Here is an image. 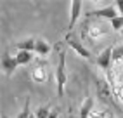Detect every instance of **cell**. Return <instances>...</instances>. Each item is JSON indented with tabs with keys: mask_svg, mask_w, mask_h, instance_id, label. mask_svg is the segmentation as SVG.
<instances>
[{
	"mask_svg": "<svg viewBox=\"0 0 123 118\" xmlns=\"http://www.w3.org/2000/svg\"><path fill=\"white\" fill-rule=\"evenodd\" d=\"M83 24H85V28L88 31V40L90 42H99L101 38H104L106 35H108V31H109V28L106 26L102 21H99V19H97V21L87 19Z\"/></svg>",
	"mask_w": 123,
	"mask_h": 118,
	"instance_id": "6da1fadb",
	"label": "cell"
},
{
	"mask_svg": "<svg viewBox=\"0 0 123 118\" xmlns=\"http://www.w3.org/2000/svg\"><path fill=\"white\" fill-rule=\"evenodd\" d=\"M66 82H68V75H66V54L59 56V63L55 68V85H57V96H64V89H66Z\"/></svg>",
	"mask_w": 123,
	"mask_h": 118,
	"instance_id": "7a4b0ae2",
	"label": "cell"
},
{
	"mask_svg": "<svg viewBox=\"0 0 123 118\" xmlns=\"http://www.w3.org/2000/svg\"><path fill=\"white\" fill-rule=\"evenodd\" d=\"M64 42L75 50V52L78 54V56H81V57H85V59H92V54H90V50L85 47V44L81 42L73 31H69V33H66V37H64Z\"/></svg>",
	"mask_w": 123,
	"mask_h": 118,
	"instance_id": "3957f363",
	"label": "cell"
},
{
	"mask_svg": "<svg viewBox=\"0 0 123 118\" xmlns=\"http://www.w3.org/2000/svg\"><path fill=\"white\" fill-rule=\"evenodd\" d=\"M118 11H116V7H114V4L113 5H106V7H102V9H95V11H90L88 14H87V19H90V18H97V19H106V21H113L114 18H118Z\"/></svg>",
	"mask_w": 123,
	"mask_h": 118,
	"instance_id": "277c9868",
	"label": "cell"
},
{
	"mask_svg": "<svg viewBox=\"0 0 123 118\" xmlns=\"http://www.w3.org/2000/svg\"><path fill=\"white\" fill-rule=\"evenodd\" d=\"M113 49H114V45L106 47V49L101 50V52L97 54V57H95L97 66H99L101 70H104V73L113 68Z\"/></svg>",
	"mask_w": 123,
	"mask_h": 118,
	"instance_id": "5b68a950",
	"label": "cell"
},
{
	"mask_svg": "<svg viewBox=\"0 0 123 118\" xmlns=\"http://www.w3.org/2000/svg\"><path fill=\"white\" fill-rule=\"evenodd\" d=\"M97 97H99V101L104 103V104H111L113 103V89L109 87V83L106 80L97 82Z\"/></svg>",
	"mask_w": 123,
	"mask_h": 118,
	"instance_id": "8992f818",
	"label": "cell"
},
{
	"mask_svg": "<svg viewBox=\"0 0 123 118\" xmlns=\"http://www.w3.org/2000/svg\"><path fill=\"white\" fill-rule=\"evenodd\" d=\"M0 66H2V70H4V73H5V77H12V73L18 70V61H16V56L12 57L9 52H4V56H2V59H0Z\"/></svg>",
	"mask_w": 123,
	"mask_h": 118,
	"instance_id": "52a82bcc",
	"label": "cell"
},
{
	"mask_svg": "<svg viewBox=\"0 0 123 118\" xmlns=\"http://www.w3.org/2000/svg\"><path fill=\"white\" fill-rule=\"evenodd\" d=\"M81 9H83V4L80 0H73L69 4V31L71 28H75V24L78 23L80 16H81Z\"/></svg>",
	"mask_w": 123,
	"mask_h": 118,
	"instance_id": "ba28073f",
	"label": "cell"
},
{
	"mask_svg": "<svg viewBox=\"0 0 123 118\" xmlns=\"http://www.w3.org/2000/svg\"><path fill=\"white\" fill-rule=\"evenodd\" d=\"M31 80L37 82V83H43L47 82V70H45V66H35L33 70H31Z\"/></svg>",
	"mask_w": 123,
	"mask_h": 118,
	"instance_id": "9c48e42d",
	"label": "cell"
},
{
	"mask_svg": "<svg viewBox=\"0 0 123 118\" xmlns=\"http://www.w3.org/2000/svg\"><path fill=\"white\" fill-rule=\"evenodd\" d=\"M18 50H24V52H35V47H37V38H24L21 42L16 44Z\"/></svg>",
	"mask_w": 123,
	"mask_h": 118,
	"instance_id": "30bf717a",
	"label": "cell"
},
{
	"mask_svg": "<svg viewBox=\"0 0 123 118\" xmlns=\"http://www.w3.org/2000/svg\"><path fill=\"white\" fill-rule=\"evenodd\" d=\"M92 111H94V99L87 97L83 101V104H81V108H80V116L78 118H90Z\"/></svg>",
	"mask_w": 123,
	"mask_h": 118,
	"instance_id": "8fae6325",
	"label": "cell"
},
{
	"mask_svg": "<svg viewBox=\"0 0 123 118\" xmlns=\"http://www.w3.org/2000/svg\"><path fill=\"white\" fill-rule=\"evenodd\" d=\"M50 50H52V47L49 45V42H47V40H43V38H37V47H35V52H37L38 56L45 57V56L50 54Z\"/></svg>",
	"mask_w": 123,
	"mask_h": 118,
	"instance_id": "7c38bea8",
	"label": "cell"
},
{
	"mask_svg": "<svg viewBox=\"0 0 123 118\" xmlns=\"http://www.w3.org/2000/svg\"><path fill=\"white\" fill-rule=\"evenodd\" d=\"M16 61H18L19 66H28L31 61H33V52H24V50H18V54H16Z\"/></svg>",
	"mask_w": 123,
	"mask_h": 118,
	"instance_id": "4fadbf2b",
	"label": "cell"
},
{
	"mask_svg": "<svg viewBox=\"0 0 123 118\" xmlns=\"http://www.w3.org/2000/svg\"><path fill=\"white\" fill-rule=\"evenodd\" d=\"M118 64L123 66V44L114 45L113 49V66H118Z\"/></svg>",
	"mask_w": 123,
	"mask_h": 118,
	"instance_id": "5bb4252c",
	"label": "cell"
},
{
	"mask_svg": "<svg viewBox=\"0 0 123 118\" xmlns=\"http://www.w3.org/2000/svg\"><path fill=\"white\" fill-rule=\"evenodd\" d=\"M52 113V109H50V104H45V106H40L37 111H35V116L37 118H49Z\"/></svg>",
	"mask_w": 123,
	"mask_h": 118,
	"instance_id": "9a60e30c",
	"label": "cell"
},
{
	"mask_svg": "<svg viewBox=\"0 0 123 118\" xmlns=\"http://www.w3.org/2000/svg\"><path fill=\"white\" fill-rule=\"evenodd\" d=\"M109 24H111V30H113V31L121 33V31H123V16H118V18H114L113 21H109Z\"/></svg>",
	"mask_w": 123,
	"mask_h": 118,
	"instance_id": "2e32d148",
	"label": "cell"
},
{
	"mask_svg": "<svg viewBox=\"0 0 123 118\" xmlns=\"http://www.w3.org/2000/svg\"><path fill=\"white\" fill-rule=\"evenodd\" d=\"M30 116H31V109H30V97H28L23 109H21V113L18 115V118H30Z\"/></svg>",
	"mask_w": 123,
	"mask_h": 118,
	"instance_id": "e0dca14e",
	"label": "cell"
},
{
	"mask_svg": "<svg viewBox=\"0 0 123 118\" xmlns=\"http://www.w3.org/2000/svg\"><path fill=\"white\" fill-rule=\"evenodd\" d=\"M106 116H108L106 111H92V115H90V118H106Z\"/></svg>",
	"mask_w": 123,
	"mask_h": 118,
	"instance_id": "ac0fdd59",
	"label": "cell"
},
{
	"mask_svg": "<svg viewBox=\"0 0 123 118\" xmlns=\"http://www.w3.org/2000/svg\"><path fill=\"white\" fill-rule=\"evenodd\" d=\"M114 7H116V11L120 16H123V0H118V2H114Z\"/></svg>",
	"mask_w": 123,
	"mask_h": 118,
	"instance_id": "d6986e66",
	"label": "cell"
},
{
	"mask_svg": "<svg viewBox=\"0 0 123 118\" xmlns=\"http://www.w3.org/2000/svg\"><path fill=\"white\" fill-rule=\"evenodd\" d=\"M116 97L123 103V85H121V87H118V90H116Z\"/></svg>",
	"mask_w": 123,
	"mask_h": 118,
	"instance_id": "ffe728a7",
	"label": "cell"
},
{
	"mask_svg": "<svg viewBox=\"0 0 123 118\" xmlns=\"http://www.w3.org/2000/svg\"><path fill=\"white\" fill-rule=\"evenodd\" d=\"M49 118H59V109H52V113Z\"/></svg>",
	"mask_w": 123,
	"mask_h": 118,
	"instance_id": "44dd1931",
	"label": "cell"
},
{
	"mask_svg": "<svg viewBox=\"0 0 123 118\" xmlns=\"http://www.w3.org/2000/svg\"><path fill=\"white\" fill-rule=\"evenodd\" d=\"M2 118H9V116H7V115H2Z\"/></svg>",
	"mask_w": 123,
	"mask_h": 118,
	"instance_id": "7402d4cb",
	"label": "cell"
},
{
	"mask_svg": "<svg viewBox=\"0 0 123 118\" xmlns=\"http://www.w3.org/2000/svg\"><path fill=\"white\" fill-rule=\"evenodd\" d=\"M108 118H116V116H114V115H111V116H108Z\"/></svg>",
	"mask_w": 123,
	"mask_h": 118,
	"instance_id": "603a6c76",
	"label": "cell"
},
{
	"mask_svg": "<svg viewBox=\"0 0 123 118\" xmlns=\"http://www.w3.org/2000/svg\"><path fill=\"white\" fill-rule=\"evenodd\" d=\"M120 71H121V73H123V66H121V68H120Z\"/></svg>",
	"mask_w": 123,
	"mask_h": 118,
	"instance_id": "cb8c5ba5",
	"label": "cell"
},
{
	"mask_svg": "<svg viewBox=\"0 0 123 118\" xmlns=\"http://www.w3.org/2000/svg\"><path fill=\"white\" fill-rule=\"evenodd\" d=\"M121 35H123V31H121Z\"/></svg>",
	"mask_w": 123,
	"mask_h": 118,
	"instance_id": "d4e9b609",
	"label": "cell"
}]
</instances>
